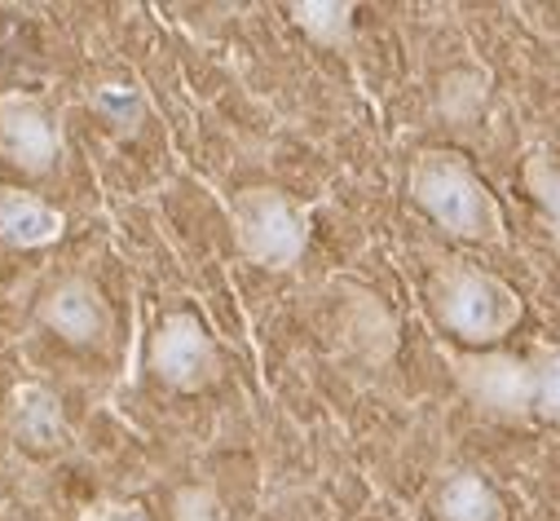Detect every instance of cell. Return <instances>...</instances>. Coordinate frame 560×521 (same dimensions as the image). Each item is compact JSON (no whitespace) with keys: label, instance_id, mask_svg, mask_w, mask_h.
<instances>
[{"label":"cell","instance_id":"cell-1","mask_svg":"<svg viewBox=\"0 0 560 521\" xmlns=\"http://www.w3.org/2000/svg\"><path fill=\"white\" fill-rule=\"evenodd\" d=\"M459 394L490 420L556 425L560 429V345L538 340L529 354L512 349H442Z\"/></svg>","mask_w":560,"mask_h":521},{"label":"cell","instance_id":"cell-2","mask_svg":"<svg viewBox=\"0 0 560 521\" xmlns=\"http://www.w3.org/2000/svg\"><path fill=\"white\" fill-rule=\"evenodd\" d=\"M406 195L451 239L481 243V247H494L508 239V217L499 195L459 151H446V147L419 151L406 169Z\"/></svg>","mask_w":560,"mask_h":521},{"label":"cell","instance_id":"cell-3","mask_svg":"<svg viewBox=\"0 0 560 521\" xmlns=\"http://www.w3.org/2000/svg\"><path fill=\"white\" fill-rule=\"evenodd\" d=\"M429 305H433V319L442 323V332H451L468 349H490L494 340L516 332V323L525 319L521 292L508 279H499L481 266H468V260H442L433 270Z\"/></svg>","mask_w":560,"mask_h":521},{"label":"cell","instance_id":"cell-4","mask_svg":"<svg viewBox=\"0 0 560 521\" xmlns=\"http://www.w3.org/2000/svg\"><path fill=\"white\" fill-rule=\"evenodd\" d=\"M230 234L243 260H252L256 270L283 275L301 266L310 252L314 204H301L278 186H243L230 199Z\"/></svg>","mask_w":560,"mask_h":521},{"label":"cell","instance_id":"cell-5","mask_svg":"<svg viewBox=\"0 0 560 521\" xmlns=\"http://www.w3.org/2000/svg\"><path fill=\"white\" fill-rule=\"evenodd\" d=\"M147 367L155 371L160 384L177 389V394H203L221 375V354L208 332V323L190 310H168L147 345Z\"/></svg>","mask_w":560,"mask_h":521},{"label":"cell","instance_id":"cell-6","mask_svg":"<svg viewBox=\"0 0 560 521\" xmlns=\"http://www.w3.org/2000/svg\"><path fill=\"white\" fill-rule=\"evenodd\" d=\"M0 155L23 177H49L62 160V119L32 89H0Z\"/></svg>","mask_w":560,"mask_h":521},{"label":"cell","instance_id":"cell-7","mask_svg":"<svg viewBox=\"0 0 560 521\" xmlns=\"http://www.w3.org/2000/svg\"><path fill=\"white\" fill-rule=\"evenodd\" d=\"M36 319L45 323V332H54L71 349H102L115 327L110 301L89 275H67L49 283L36 301Z\"/></svg>","mask_w":560,"mask_h":521},{"label":"cell","instance_id":"cell-8","mask_svg":"<svg viewBox=\"0 0 560 521\" xmlns=\"http://www.w3.org/2000/svg\"><path fill=\"white\" fill-rule=\"evenodd\" d=\"M5 425L14 433L19 447L27 451H54L67 438V416H62V398L40 380H19L5 398Z\"/></svg>","mask_w":560,"mask_h":521},{"label":"cell","instance_id":"cell-9","mask_svg":"<svg viewBox=\"0 0 560 521\" xmlns=\"http://www.w3.org/2000/svg\"><path fill=\"white\" fill-rule=\"evenodd\" d=\"M67 234V212L54 208L49 199L0 182V243H10L19 252H40L62 243Z\"/></svg>","mask_w":560,"mask_h":521},{"label":"cell","instance_id":"cell-10","mask_svg":"<svg viewBox=\"0 0 560 521\" xmlns=\"http://www.w3.org/2000/svg\"><path fill=\"white\" fill-rule=\"evenodd\" d=\"M433 512L438 521H508V503L499 499V490L468 468H455L438 482Z\"/></svg>","mask_w":560,"mask_h":521},{"label":"cell","instance_id":"cell-11","mask_svg":"<svg viewBox=\"0 0 560 521\" xmlns=\"http://www.w3.org/2000/svg\"><path fill=\"white\" fill-rule=\"evenodd\" d=\"M292 23L323 49H345L353 40V0H292L288 5Z\"/></svg>","mask_w":560,"mask_h":521},{"label":"cell","instance_id":"cell-12","mask_svg":"<svg viewBox=\"0 0 560 521\" xmlns=\"http://www.w3.org/2000/svg\"><path fill=\"white\" fill-rule=\"evenodd\" d=\"M89 106L119 138H132L137 128H142V119H147V93L137 89L132 80H102V84H93L89 89Z\"/></svg>","mask_w":560,"mask_h":521},{"label":"cell","instance_id":"cell-13","mask_svg":"<svg viewBox=\"0 0 560 521\" xmlns=\"http://www.w3.org/2000/svg\"><path fill=\"white\" fill-rule=\"evenodd\" d=\"M525 190L542 208V225L551 230V239H560V164L547 151L525 155Z\"/></svg>","mask_w":560,"mask_h":521},{"label":"cell","instance_id":"cell-14","mask_svg":"<svg viewBox=\"0 0 560 521\" xmlns=\"http://www.w3.org/2000/svg\"><path fill=\"white\" fill-rule=\"evenodd\" d=\"M486 93H490V76L486 71H455L442 80V115L451 119H472L481 106H486Z\"/></svg>","mask_w":560,"mask_h":521},{"label":"cell","instance_id":"cell-15","mask_svg":"<svg viewBox=\"0 0 560 521\" xmlns=\"http://www.w3.org/2000/svg\"><path fill=\"white\" fill-rule=\"evenodd\" d=\"M173 521H230L225 517V503L212 486H182L173 495Z\"/></svg>","mask_w":560,"mask_h":521},{"label":"cell","instance_id":"cell-16","mask_svg":"<svg viewBox=\"0 0 560 521\" xmlns=\"http://www.w3.org/2000/svg\"><path fill=\"white\" fill-rule=\"evenodd\" d=\"M75 521H151V512H147L142 503H132V499H110V495H102V499H89Z\"/></svg>","mask_w":560,"mask_h":521}]
</instances>
